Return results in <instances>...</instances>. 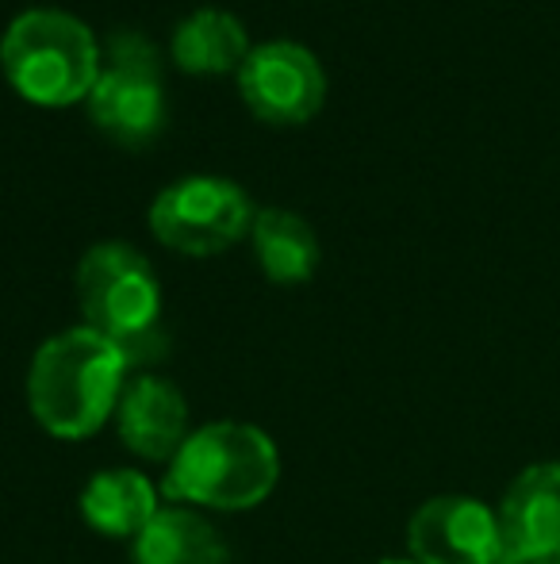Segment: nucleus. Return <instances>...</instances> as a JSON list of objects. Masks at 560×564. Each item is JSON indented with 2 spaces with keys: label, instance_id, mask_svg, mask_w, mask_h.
I'll list each match as a JSON object with an SVG mask.
<instances>
[{
  "label": "nucleus",
  "instance_id": "f257e3e1",
  "mask_svg": "<svg viewBox=\"0 0 560 564\" xmlns=\"http://www.w3.org/2000/svg\"><path fill=\"white\" fill-rule=\"evenodd\" d=\"M131 380L120 341L92 327L51 335L28 365V408L35 423L58 442H85L116 419Z\"/></svg>",
  "mask_w": 560,
  "mask_h": 564
},
{
  "label": "nucleus",
  "instance_id": "f03ea898",
  "mask_svg": "<svg viewBox=\"0 0 560 564\" xmlns=\"http://www.w3.org/2000/svg\"><path fill=\"white\" fill-rule=\"evenodd\" d=\"M281 449L254 423L196 426L173 453L162 476V496L196 511H254L277 491Z\"/></svg>",
  "mask_w": 560,
  "mask_h": 564
},
{
  "label": "nucleus",
  "instance_id": "7ed1b4c3",
  "mask_svg": "<svg viewBox=\"0 0 560 564\" xmlns=\"http://www.w3.org/2000/svg\"><path fill=\"white\" fill-rule=\"evenodd\" d=\"M105 43L62 8H28L0 35V74L35 108L85 105L100 77Z\"/></svg>",
  "mask_w": 560,
  "mask_h": 564
},
{
  "label": "nucleus",
  "instance_id": "20e7f679",
  "mask_svg": "<svg viewBox=\"0 0 560 564\" xmlns=\"http://www.w3.org/2000/svg\"><path fill=\"white\" fill-rule=\"evenodd\" d=\"M89 119L105 139L123 150H142L165 131L169 100H165V74L154 43L135 31L108 35L100 77L89 93Z\"/></svg>",
  "mask_w": 560,
  "mask_h": 564
},
{
  "label": "nucleus",
  "instance_id": "39448f33",
  "mask_svg": "<svg viewBox=\"0 0 560 564\" xmlns=\"http://www.w3.org/2000/svg\"><path fill=\"white\" fill-rule=\"evenodd\" d=\"M77 307L85 327L120 346L162 330V281L128 242H97L77 261Z\"/></svg>",
  "mask_w": 560,
  "mask_h": 564
},
{
  "label": "nucleus",
  "instance_id": "423d86ee",
  "mask_svg": "<svg viewBox=\"0 0 560 564\" xmlns=\"http://www.w3.org/2000/svg\"><path fill=\"white\" fill-rule=\"evenodd\" d=\"M254 216L257 208L242 185L211 173H193L154 196L146 224L165 250L185 258H216L250 238Z\"/></svg>",
  "mask_w": 560,
  "mask_h": 564
},
{
  "label": "nucleus",
  "instance_id": "0eeeda50",
  "mask_svg": "<svg viewBox=\"0 0 560 564\" xmlns=\"http://www.w3.org/2000/svg\"><path fill=\"white\" fill-rule=\"evenodd\" d=\"M234 77L242 105L273 127H304L327 105V69L315 51L292 39L254 46Z\"/></svg>",
  "mask_w": 560,
  "mask_h": 564
},
{
  "label": "nucleus",
  "instance_id": "6e6552de",
  "mask_svg": "<svg viewBox=\"0 0 560 564\" xmlns=\"http://www.w3.org/2000/svg\"><path fill=\"white\" fill-rule=\"evenodd\" d=\"M415 564H503L499 514L476 496H433L407 522Z\"/></svg>",
  "mask_w": 560,
  "mask_h": 564
},
{
  "label": "nucleus",
  "instance_id": "1a4fd4ad",
  "mask_svg": "<svg viewBox=\"0 0 560 564\" xmlns=\"http://www.w3.org/2000/svg\"><path fill=\"white\" fill-rule=\"evenodd\" d=\"M495 514L503 530V564L560 557V460L523 468Z\"/></svg>",
  "mask_w": 560,
  "mask_h": 564
},
{
  "label": "nucleus",
  "instance_id": "9d476101",
  "mask_svg": "<svg viewBox=\"0 0 560 564\" xmlns=\"http://www.w3.org/2000/svg\"><path fill=\"white\" fill-rule=\"evenodd\" d=\"M112 423L123 446L139 460H154V465H169L173 453L193 434L185 392L157 372H135L128 380Z\"/></svg>",
  "mask_w": 560,
  "mask_h": 564
},
{
  "label": "nucleus",
  "instance_id": "9b49d317",
  "mask_svg": "<svg viewBox=\"0 0 560 564\" xmlns=\"http://www.w3.org/2000/svg\"><path fill=\"white\" fill-rule=\"evenodd\" d=\"M162 484L150 480L142 468H100L77 496L85 527L112 542H135L162 511Z\"/></svg>",
  "mask_w": 560,
  "mask_h": 564
},
{
  "label": "nucleus",
  "instance_id": "f8f14e48",
  "mask_svg": "<svg viewBox=\"0 0 560 564\" xmlns=\"http://www.w3.org/2000/svg\"><path fill=\"white\" fill-rule=\"evenodd\" d=\"M131 557L135 564H231V550L204 511L165 503L131 542Z\"/></svg>",
  "mask_w": 560,
  "mask_h": 564
},
{
  "label": "nucleus",
  "instance_id": "ddd939ff",
  "mask_svg": "<svg viewBox=\"0 0 560 564\" xmlns=\"http://www.w3.org/2000/svg\"><path fill=\"white\" fill-rule=\"evenodd\" d=\"M250 51H254V43H250L242 20L223 8H196L173 28L169 39L173 62L193 77L239 74Z\"/></svg>",
  "mask_w": 560,
  "mask_h": 564
},
{
  "label": "nucleus",
  "instance_id": "4468645a",
  "mask_svg": "<svg viewBox=\"0 0 560 564\" xmlns=\"http://www.w3.org/2000/svg\"><path fill=\"white\" fill-rule=\"evenodd\" d=\"M257 269L273 284H307L319 269V235L304 216L288 208H257L254 227H250Z\"/></svg>",
  "mask_w": 560,
  "mask_h": 564
},
{
  "label": "nucleus",
  "instance_id": "2eb2a0df",
  "mask_svg": "<svg viewBox=\"0 0 560 564\" xmlns=\"http://www.w3.org/2000/svg\"><path fill=\"white\" fill-rule=\"evenodd\" d=\"M376 564H415L411 557H388V561H376Z\"/></svg>",
  "mask_w": 560,
  "mask_h": 564
},
{
  "label": "nucleus",
  "instance_id": "dca6fc26",
  "mask_svg": "<svg viewBox=\"0 0 560 564\" xmlns=\"http://www.w3.org/2000/svg\"><path fill=\"white\" fill-rule=\"evenodd\" d=\"M526 564H560V557H541V561H526Z\"/></svg>",
  "mask_w": 560,
  "mask_h": 564
}]
</instances>
